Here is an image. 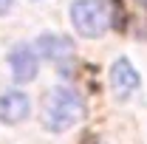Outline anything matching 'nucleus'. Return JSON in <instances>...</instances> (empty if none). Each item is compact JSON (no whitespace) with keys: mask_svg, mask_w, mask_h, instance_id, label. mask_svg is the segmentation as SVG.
I'll return each mask as SVG.
<instances>
[{"mask_svg":"<svg viewBox=\"0 0 147 144\" xmlns=\"http://www.w3.org/2000/svg\"><path fill=\"white\" fill-rule=\"evenodd\" d=\"M116 11H122L116 0H76L71 6V20L82 37H102L116 23Z\"/></svg>","mask_w":147,"mask_h":144,"instance_id":"obj_1","label":"nucleus"},{"mask_svg":"<svg viewBox=\"0 0 147 144\" xmlns=\"http://www.w3.org/2000/svg\"><path fill=\"white\" fill-rule=\"evenodd\" d=\"M85 116V105L79 99V93L71 88H57L48 102H45V113H42V122L48 130H68L71 124H76L79 119Z\"/></svg>","mask_w":147,"mask_h":144,"instance_id":"obj_2","label":"nucleus"},{"mask_svg":"<svg viewBox=\"0 0 147 144\" xmlns=\"http://www.w3.org/2000/svg\"><path fill=\"white\" fill-rule=\"evenodd\" d=\"M110 85H113V93H116L119 99H127L130 93L139 90L142 79H139L136 68L130 65L127 59H116L113 68H110Z\"/></svg>","mask_w":147,"mask_h":144,"instance_id":"obj_3","label":"nucleus"},{"mask_svg":"<svg viewBox=\"0 0 147 144\" xmlns=\"http://www.w3.org/2000/svg\"><path fill=\"white\" fill-rule=\"evenodd\" d=\"M28 108H31V102H28L26 93H20V90H9V93L0 96V122H6V124H17V122H23V119L28 116Z\"/></svg>","mask_w":147,"mask_h":144,"instance_id":"obj_4","label":"nucleus"},{"mask_svg":"<svg viewBox=\"0 0 147 144\" xmlns=\"http://www.w3.org/2000/svg\"><path fill=\"white\" fill-rule=\"evenodd\" d=\"M40 51H42L45 57H51L59 68H65L68 59L74 57V45H71V40H65V37L45 34V37H40Z\"/></svg>","mask_w":147,"mask_h":144,"instance_id":"obj_5","label":"nucleus"},{"mask_svg":"<svg viewBox=\"0 0 147 144\" xmlns=\"http://www.w3.org/2000/svg\"><path fill=\"white\" fill-rule=\"evenodd\" d=\"M37 68H40V65H37V54L28 45H23V48H17V51L11 54V71H14V79H17V82L34 79Z\"/></svg>","mask_w":147,"mask_h":144,"instance_id":"obj_6","label":"nucleus"},{"mask_svg":"<svg viewBox=\"0 0 147 144\" xmlns=\"http://www.w3.org/2000/svg\"><path fill=\"white\" fill-rule=\"evenodd\" d=\"M142 3H147V0H142Z\"/></svg>","mask_w":147,"mask_h":144,"instance_id":"obj_7","label":"nucleus"}]
</instances>
